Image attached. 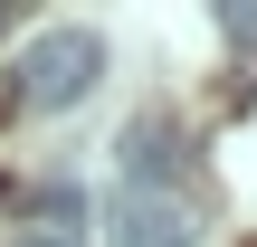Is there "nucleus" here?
<instances>
[{"label":"nucleus","instance_id":"obj_1","mask_svg":"<svg viewBox=\"0 0 257 247\" xmlns=\"http://www.w3.org/2000/svg\"><path fill=\"white\" fill-rule=\"evenodd\" d=\"M95 86H105V38H95L86 19L38 29V38L10 57V114H67V105H86Z\"/></svg>","mask_w":257,"mask_h":247},{"label":"nucleus","instance_id":"obj_2","mask_svg":"<svg viewBox=\"0 0 257 247\" xmlns=\"http://www.w3.org/2000/svg\"><path fill=\"white\" fill-rule=\"evenodd\" d=\"M105 247H200L191 200H172V190H124V200L105 209Z\"/></svg>","mask_w":257,"mask_h":247},{"label":"nucleus","instance_id":"obj_3","mask_svg":"<svg viewBox=\"0 0 257 247\" xmlns=\"http://www.w3.org/2000/svg\"><path fill=\"white\" fill-rule=\"evenodd\" d=\"M0 209H10V247H86V200L67 181H38V190H19Z\"/></svg>","mask_w":257,"mask_h":247},{"label":"nucleus","instance_id":"obj_4","mask_svg":"<svg viewBox=\"0 0 257 247\" xmlns=\"http://www.w3.org/2000/svg\"><path fill=\"white\" fill-rule=\"evenodd\" d=\"M162 181H191V133L172 114H134V133H124V190H162Z\"/></svg>","mask_w":257,"mask_h":247},{"label":"nucleus","instance_id":"obj_5","mask_svg":"<svg viewBox=\"0 0 257 247\" xmlns=\"http://www.w3.org/2000/svg\"><path fill=\"white\" fill-rule=\"evenodd\" d=\"M219 29H229V48L248 57V76H257V0H229V10H219Z\"/></svg>","mask_w":257,"mask_h":247},{"label":"nucleus","instance_id":"obj_6","mask_svg":"<svg viewBox=\"0 0 257 247\" xmlns=\"http://www.w3.org/2000/svg\"><path fill=\"white\" fill-rule=\"evenodd\" d=\"M0 29H10V10H0Z\"/></svg>","mask_w":257,"mask_h":247}]
</instances>
